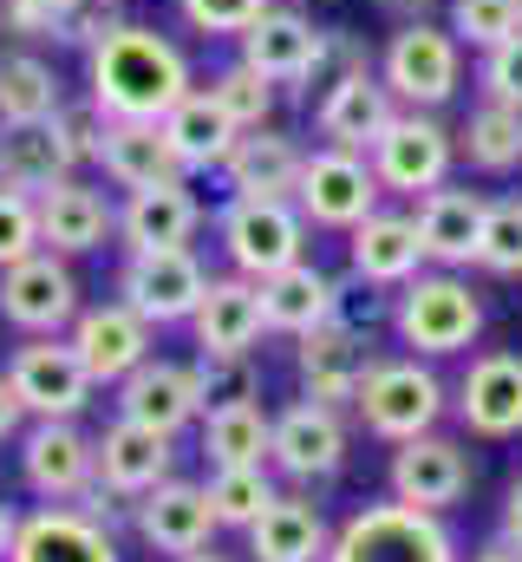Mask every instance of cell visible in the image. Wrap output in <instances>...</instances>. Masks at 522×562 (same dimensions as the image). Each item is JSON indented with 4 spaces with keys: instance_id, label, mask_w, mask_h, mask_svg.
<instances>
[{
    "instance_id": "17",
    "label": "cell",
    "mask_w": 522,
    "mask_h": 562,
    "mask_svg": "<svg viewBox=\"0 0 522 562\" xmlns=\"http://www.w3.org/2000/svg\"><path fill=\"white\" fill-rule=\"evenodd\" d=\"M320 20L307 13V7H287V0H274L268 13H261L256 26L236 40L242 53L236 59H249L268 86H281V92H294V99H307V79H314V59H320Z\"/></svg>"
},
{
    "instance_id": "49",
    "label": "cell",
    "mask_w": 522,
    "mask_h": 562,
    "mask_svg": "<svg viewBox=\"0 0 522 562\" xmlns=\"http://www.w3.org/2000/svg\"><path fill=\"white\" fill-rule=\"evenodd\" d=\"M66 7H72V0H0V33L20 40V46H39V40L59 33Z\"/></svg>"
},
{
    "instance_id": "53",
    "label": "cell",
    "mask_w": 522,
    "mask_h": 562,
    "mask_svg": "<svg viewBox=\"0 0 522 562\" xmlns=\"http://www.w3.org/2000/svg\"><path fill=\"white\" fill-rule=\"evenodd\" d=\"M379 7H386V13H398V20H424L438 0H379Z\"/></svg>"
},
{
    "instance_id": "24",
    "label": "cell",
    "mask_w": 522,
    "mask_h": 562,
    "mask_svg": "<svg viewBox=\"0 0 522 562\" xmlns=\"http://www.w3.org/2000/svg\"><path fill=\"white\" fill-rule=\"evenodd\" d=\"M484 210H490V196L470 190V183H438V190H424V196L411 203V223H418L424 262H431V269H477Z\"/></svg>"
},
{
    "instance_id": "21",
    "label": "cell",
    "mask_w": 522,
    "mask_h": 562,
    "mask_svg": "<svg viewBox=\"0 0 522 562\" xmlns=\"http://www.w3.org/2000/svg\"><path fill=\"white\" fill-rule=\"evenodd\" d=\"M7 562H125V557H118V530H105L79 504H39V510L20 517Z\"/></svg>"
},
{
    "instance_id": "7",
    "label": "cell",
    "mask_w": 522,
    "mask_h": 562,
    "mask_svg": "<svg viewBox=\"0 0 522 562\" xmlns=\"http://www.w3.org/2000/svg\"><path fill=\"white\" fill-rule=\"evenodd\" d=\"M0 373L20 393L26 419H86L92 400H99V380L86 373V360H79V347L66 334H26L7 353Z\"/></svg>"
},
{
    "instance_id": "29",
    "label": "cell",
    "mask_w": 522,
    "mask_h": 562,
    "mask_svg": "<svg viewBox=\"0 0 522 562\" xmlns=\"http://www.w3.org/2000/svg\"><path fill=\"white\" fill-rule=\"evenodd\" d=\"M242 537H249V562H327L333 550V524L300 491H281Z\"/></svg>"
},
{
    "instance_id": "52",
    "label": "cell",
    "mask_w": 522,
    "mask_h": 562,
    "mask_svg": "<svg viewBox=\"0 0 522 562\" xmlns=\"http://www.w3.org/2000/svg\"><path fill=\"white\" fill-rule=\"evenodd\" d=\"M13 530H20V510L0 497V562H7V550H13Z\"/></svg>"
},
{
    "instance_id": "55",
    "label": "cell",
    "mask_w": 522,
    "mask_h": 562,
    "mask_svg": "<svg viewBox=\"0 0 522 562\" xmlns=\"http://www.w3.org/2000/svg\"><path fill=\"white\" fill-rule=\"evenodd\" d=\"M177 562H236V557H216V543H209V550H196V557H177Z\"/></svg>"
},
{
    "instance_id": "36",
    "label": "cell",
    "mask_w": 522,
    "mask_h": 562,
    "mask_svg": "<svg viewBox=\"0 0 522 562\" xmlns=\"http://www.w3.org/2000/svg\"><path fill=\"white\" fill-rule=\"evenodd\" d=\"M457 157L484 177H517L522 170V112L517 105H497V99H477L470 119L457 125Z\"/></svg>"
},
{
    "instance_id": "44",
    "label": "cell",
    "mask_w": 522,
    "mask_h": 562,
    "mask_svg": "<svg viewBox=\"0 0 522 562\" xmlns=\"http://www.w3.org/2000/svg\"><path fill=\"white\" fill-rule=\"evenodd\" d=\"M274 0H177V20L203 40H242Z\"/></svg>"
},
{
    "instance_id": "34",
    "label": "cell",
    "mask_w": 522,
    "mask_h": 562,
    "mask_svg": "<svg viewBox=\"0 0 522 562\" xmlns=\"http://www.w3.org/2000/svg\"><path fill=\"white\" fill-rule=\"evenodd\" d=\"M66 105V79L39 46H0V125H39Z\"/></svg>"
},
{
    "instance_id": "22",
    "label": "cell",
    "mask_w": 522,
    "mask_h": 562,
    "mask_svg": "<svg viewBox=\"0 0 522 562\" xmlns=\"http://www.w3.org/2000/svg\"><path fill=\"white\" fill-rule=\"evenodd\" d=\"M457 419L470 438H522V353L490 347L457 380Z\"/></svg>"
},
{
    "instance_id": "33",
    "label": "cell",
    "mask_w": 522,
    "mask_h": 562,
    "mask_svg": "<svg viewBox=\"0 0 522 562\" xmlns=\"http://www.w3.org/2000/svg\"><path fill=\"white\" fill-rule=\"evenodd\" d=\"M261 314H268V334H287V340L314 334L320 321H333V276L314 256H300L294 269L261 281Z\"/></svg>"
},
{
    "instance_id": "6",
    "label": "cell",
    "mask_w": 522,
    "mask_h": 562,
    "mask_svg": "<svg viewBox=\"0 0 522 562\" xmlns=\"http://www.w3.org/2000/svg\"><path fill=\"white\" fill-rule=\"evenodd\" d=\"M327 562H464V557H457V537L444 530V517L386 497V504L353 510L333 530Z\"/></svg>"
},
{
    "instance_id": "46",
    "label": "cell",
    "mask_w": 522,
    "mask_h": 562,
    "mask_svg": "<svg viewBox=\"0 0 522 562\" xmlns=\"http://www.w3.org/2000/svg\"><path fill=\"white\" fill-rule=\"evenodd\" d=\"M125 0H72L66 7V20H59V33H53V46H72V53H92L112 26H125Z\"/></svg>"
},
{
    "instance_id": "37",
    "label": "cell",
    "mask_w": 522,
    "mask_h": 562,
    "mask_svg": "<svg viewBox=\"0 0 522 562\" xmlns=\"http://www.w3.org/2000/svg\"><path fill=\"white\" fill-rule=\"evenodd\" d=\"M203 464L209 471H229V464H268V431L274 413L249 400V406H223V413H203Z\"/></svg>"
},
{
    "instance_id": "23",
    "label": "cell",
    "mask_w": 522,
    "mask_h": 562,
    "mask_svg": "<svg viewBox=\"0 0 522 562\" xmlns=\"http://www.w3.org/2000/svg\"><path fill=\"white\" fill-rule=\"evenodd\" d=\"M203 223H209V210L190 190V177L183 183H157V190H125V203H118V249L125 256L130 249H196Z\"/></svg>"
},
{
    "instance_id": "38",
    "label": "cell",
    "mask_w": 522,
    "mask_h": 562,
    "mask_svg": "<svg viewBox=\"0 0 522 562\" xmlns=\"http://www.w3.org/2000/svg\"><path fill=\"white\" fill-rule=\"evenodd\" d=\"M274 497H281V484H274L268 464H229V471H209V504H216V524H223V530H249Z\"/></svg>"
},
{
    "instance_id": "51",
    "label": "cell",
    "mask_w": 522,
    "mask_h": 562,
    "mask_svg": "<svg viewBox=\"0 0 522 562\" xmlns=\"http://www.w3.org/2000/svg\"><path fill=\"white\" fill-rule=\"evenodd\" d=\"M497 537L522 550V471L510 477V491H503V530H497Z\"/></svg>"
},
{
    "instance_id": "30",
    "label": "cell",
    "mask_w": 522,
    "mask_h": 562,
    "mask_svg": "<svg viewBox=\"0 0 522 562\" xmlns=\"http://www.w3.org/2000/svg\"><path fill=\"white\" fill-rule=\"evenodd\" d=\"M105 183L118 190H157V183H183V164L163 138V125H144V119H105V144H99V164H92Z\"/></svg>"
},
{
    "instance_id": "27",
    "label": "cell",
    "mask_w": 522,
    "mask_h": 562,
    "mask_svg": "<svg viewBox=\"0 0 522 562\" xmlns=\"http://www.w3.org/2000/svg\"><path fill=\"white\" fill-rule=\"evenodd\" d=\"M261 334H268V314H261V281L249 276H209V294L196 301L190 314V340L196 353H256Z\"/></svg>"
},
{
    "instance_id": "35",
    "label": "cell",
    "mask_w": 522,
    "mask_h": 562,
    "mask_svg": "<svg viewBox=\"0 0 522 562\" xmlns=\"http://www.w3.org/2000/svg\"><path fill=\"white\" fill-rule=\"evenodd\" d=\"M79 164H72V150L59 138V125L53 119H39V125H0V183L7 190H26V196H39V190H53L59 177H72Z\"/></svg>"
},
{
    "instance_id": "40",
    "label": "cell",
    "mask_w": 522,
    "mask_h": 562,
    "mask_svg": "<svg viewBox=\"0 0 522 562\" xmlns=\"http://www.w3.org/2000/svg\"><path fill=\"white\" fill-rule=\"evenodd\" d=\"M477 269L484 276H522V190L517 196H490L484 210V236H477Z\"/></svg>"
},
{
    "instance_id": "2",
    "label": "cell",
    "mask_w": 522,
    "mask_h": 562,
    "mask_svg": "<svg viewBox=\"0 0 522 562\" xmlns=\"http://www.w3.org/2000/svg\"><path fill=\"white\" fill-rule=\"evenodd\" d=\"M392 334L418 360L470 353L477 334H484V301L457 269H418L405 288H392Z\"/></svg>"
},
{
    "instance_id": "25",
    "label": "cell",
    "mask_w": 522,
    "mask_h": 562,
    "mask_svg": "<svg viewBox=\"0 0 522 562\" xmlns=\"http://www.w3.org/2000/svg\"><path fill=\"white\" fill-rule=\"evenodd\" d=\"M379 353H373V340H360V334H347L340 321H320L314 334H300L294 340V373H300V393L307 400H320V406H353L360 400V380H366V367H373Z\"/></svg>"
},
{
    "instance_id": "31",
    "label": "cell",
    "mask_w": 522,
    "mask_h": 562,
    "mask_svg": "<svg viewBox=\"0 0 522 562\" xmlns=\"http://www.w3.org/2000/svg\"><path fill=\"white\" fill-rule=\"evenodd\" d=\"M300 164H307V150H300L294 132H281V125H256V132L236 138L229 164H223L216 177H223L229 196H294Z\"/></svg>"
},
{
    "instance_id": "32",
    "label": "cell",
    "mask_w": 522,
    "mask_h": 562,
    "mask_svg": "<svg viewBox=\"0 0 522 562\" xmlns=\"http://www.w3.org/2000/svg\"><path fill=\"white\" fill-rule=\"evenodd\" d=\"M163 138H170V150H177L183 177H216V170L229 164L236 138H242V125L196 86V92H183V99L163 112Z\"/></svg>"
},
{
    "instance_id": "50",
    "label": "cell",
    "mask_w": 522,
    "mask_h": 562,
    "mask_svg": "<svg viewBox=\"0 0 522 562\" xmlns=\"http://www.w3.org/2000/svg\"><path fill=\"white\" fill-rule=\"evenodd\" d=\"M20 431H26V406L7 386V373H0V445H20Z\"/></svg>"
},
{
    "instance_id": "14",
    "label": "cell",
    "mask_w": 522,
    "mask_h": 562,
    "mask_svg": "<svg viewBox=\"0 0 522 562\" xmlns=\"http://www.w3.org/2000/svg\"><path fill=\"white\" fill-rule=\"evenodd\" d=\"M92 477H99V451H92V431H79V419H26L20 484L39 504H72Z\"/></svg>"
},
{
    "instance_id": "41",
    "label": "cell",
    "mask_w": 522,
    "mask_h": 562,
    "mask_svg": "<svg viewBox=\"0 0 522 562\" xmlns=\"http://www.w3.org/2000/svg\"><path fill=\"white\" fill-rule=\"evenodd\" d=\"M196 380H203V413H223V406H249V400H261L256 353H196Z\"/></svg>"
},
{
    "instance_id": "18",
    "label": "cell",
    "mask_w": 522,
    "mask_h": 562,
    "mask_svg": "<svg viewBox=\"0 0 522 562\" xmlns=\"http://www.w3.org/2000/svg\"><path fill=\"white\" fill-rule=\"evenodd\" d=\"M118 400V419H137L150 425V431H190V425H203V380H196V360H163V353H150L137 373H125L118 386H112Z\"/></svg>"
},
{
    "instance_id": "48",
    "label": "cell",
    "mask_w": 522,
    "mask_h": 562,
    "mask_svg": "<svg viewBox=\"0 0 522 562\" xmlns=\"http://www.w3.org/2000/svg\"><path fill=\"white\" fill-rule=\"evenodd\" d=\"M53 125H59V138H66V150H72V164H79V170H92V164H99L105 112H99L92 99H66V105L53 112Z\"/></svg>"
},
{
    "instance_id": "45",
    "label": "cell",
    "mask_w": 522,
    "mask_h": 562,
    "mask_svg": "<svg viewBox=\"0 0 522 562\" xmlns=\"http://www.w3.org/2000/svg\"><path fill=\"white\" fill-rule=\"evenodd\" d=\"M477 99H497V105L522 112V26L477 53Z\"/></svg>"
},
{
    "instance_id": "26",
    "label": "cell",
    "mask_w": 522,
    "mask_h": 562,
    "mask_svg": "<svg viewBox=\"0 0 522 562\" xmlns=\"http://www.w3.org/2000/svg\"><path fill=\"white\" fill-rule=\"evenodd\" d=\"M347 269H353L360 281H379V288H405L418 269H431L411 210L379 203L373 216H360V223L347 229Z\"/></svg>"
},
{
    "instance_id": "8",
    "label": "cell",
    "mask_w": 522,
    "mask_h": 562,
    "mask_svg": "<svg viewBox=\"0 0 522 562\" xmlns=\"http://www.w3.org/2000/svg\"><path fill=\"white\" fill-rule=\"evenodd\" d=\"M366 157H373V177H379L386 196L418 203L424 190L451 183V170H457V132H451L438 112H405V105H398L392 125L379 132V144H373Z\"/></svg>"
},
{
    "instance_id": "54",
    "label": "cell",
    "mask_w": 522,
    "mask_h": 562,
    "mask_svg": "<svg viewBox=\"0 0 522 562\" xmlns=\"http://www.w3.org/2000/svg\"><path fill=\"white\" fill-rule=\"evenodd\" d=\"M470 562H522V550H517V543H503V537H497V543H484V550H477Z\"/></svg>"
},
{
    "instance_id": "9",
    "label": "cell",
    "mask_w": 522,
    "mask_h": 562,
    "mask_svg": "<svg viewBox=\"0 0 522 562\" xmlns=\"http://www.w3.org/2000/svg\"><path fill=\"white\" fill-rule=\"evenodd\" d=\"M386 203L379 177H373V157L360 150H340V144H314L307 164H300V183H294V210L307 216V229H353L360 216H373Z\"/></svg>"
},
{
    "instance_id": "15",
    "label": "cell",
    "mask_w": 522,
    "mask_h": 562,
    "mask_svg": "<svg viewBox=\"0 0 522 562\" xmlns=\"http://www.w3.org/2000/svg\"><path fill=\"white\" fill-rule=\"evenodd\" d=\"M33 203H39V249H53V256H72L79 262V256H99L105 243H118V203L86 170L59 177Z\"/></svg>"
},
{
    "instance_id": "10",
    "label": "cell",
    "mask_w": 522,
    "mask_h": 562,
    "mask_svg": "<svg viewBox=\"0 0 522 562\" xmlns=\"http://www.w3.org/2000/svg\"><path fill=\"white\" fill-rule=\"evenodd\" d=\"M209 294V262L196 249H130L118 262V301L150 327H190L196 301Z\"/></svg>"
},
{
    "instance_id": "16",
    "label": "cell",
    "mask_w": 522,
    "mask_h": 562,
    "mask_svg": "<svg viewBox=\"0 0 522 562\" xmlns=\"http://www.w3.org/2000/svg\"><path fill=\"white\" fill-rule=\"evenodd\" d=\"M130 530H137V543L144 550H157V557H196V550H209L216 543V504H209V484H190V477H163L157 491H144L137 504H130Z\"/></svg>"
},
{
    "instance_id": "3",
    "label": "cell",
    "mask_w": 522,
    "mask_h": 562,
    "mask_svg": "<svg viewBox=\"0 0 522 562\" xmlns=\"http://www.w3.org/2000/svg\"><path fill=\"white\" fill-rule=\"evenodd\" d=\"M379 79L405 112H444L464 92V40L444 20H398L379 46Z\"/></svg>"
},
{
    "instance_id": "56",
    "label": "cell",
    "mask_w": 522,
    "mask_h": 562,
    "mask_svg": "<svg viewBox=\"0 0 522 562\" xmlns=\"http://www.w3.org/2000/svg\"><path fill=\"white\" fill-rule=\"evenodd\" d=\"M287 7H314V0H287Z\"/></svg>"
},
{
    "instance_id": "5",
    "label": "cell",
    "mask_w": 522,
    "mask_h": 562,
    "mask_svg": "<svg viewBox=\"0 0 522 562\" xmlns=\"http://www.w3.org/2000/svg\"><path fill=\"white\" fill-rule=\"evenodd\" d=\"M444 413H451V393L431 373V360H418V353L373 360L366 380H360V400H353V419L366 425L373 438H386V445H405L418 431H438Z\"/></svg>"
},
{
    "instance_id": "1",
    "label": "cell",
    "mask_w": 522,
    "mask_h": 562,
    "mask_svg": "<svg viewBox=\"0 0 522 562\" xmlns=\"http://www.w3.org/2000/svg\"><path fill=\"white\" fill-rule=\"evenodd\" d=\"M196 92V66L190 53L150 26V20H125L112 26L92 53H86V99L105 112V119H144V125H163V112Z\"/></svg>"
},
{
    "instance_id": "12",
    "label": "cell",
    "mask_w": 522,
    "mask_h": 562,
    "mask_svg": "<svg viewBox=\"0 0 522 562\" xmlns=\"http://www.w3.org/2000/svg\"><path fill=\"white\" fill-rule=\"evenodd\" d=\"M79 294L86 288L72 276V256L33 249L13 269H0V321L20 327V334H66L79 321V307H86Z\"/></svg>"
},
{
    "instance_id": "4",
    "label": "cell",
    "mask_w": 522,
    "mask_h": 562,
    "mask_svg": "<svg viewBox=\"0 0 522 562\" xmlns=\"http://www.w3.org/2000/svg\"><path fill=\"white\" fill-rule=\"evenodd\" d=\"M216 243L229 256V269L249 281H268L281 269H294L307 256V216L294 210V196H223V210L209 216Z\"/></svg>"
},
{
    "instance_id": "19",
    "label": "cell",
    "mask_w": 522,
    "mask_h": 562,
    "mask_svg": "<svg viewBox=\"0 0 522 562\" xmlns=\"http://www.w3.org/2000/svg\"><path fill=\"white\" fill-rule=\"evenodd\" d=\"M66 340L79 347V360H86V373L99 380V386H118L125 373H137L150 353H157V327L125 307L118 294L112 301H99V307H79V321L66 327Z\"/></svg>"
},
{
    "instance_id": "28",
    "label": "cell",
    "mask_w": 522,
    "mask_h": 562,
    "mask_svg": "<svg viewBox=\"0 0 522 562\" xmlns=\"http://www.w3.org/2000/svg\"><path fill=\"white\" fill-rule=\"evenodd\" d=\"M92 451H99V477L112 491H125V497H144L163 477H177V438L150 431V425H137V419H112L92 438Z\"/></svg>"
},
{
    "instance_id": "42",
    "label": "cell",
    "mask_w": 522,
    "mask_h": 562,
    "mask_svg": "<svg viewBox=\"0 0 522 562\" xmlns=\"http://www.w3.org/2000/svg\"><path fill=\"white\" fill-rule=\"evenodd\" d=\"M444 26L464 40V53H484L522 26V0H444Z\"/></svg>"
},
{
    "instance_id": "20",
    "label": "cell",
    "mask_w": 522,
    "mask_h": 562,
    "mask_svg": "<svg viewBox=\"0 0 522 562\" xmlns=\"http://www.w3.org/2000/svg\"><path fill=\"white\" fill-rule=\"evenodd\" d=\"M392 112H398V99H392V86L379 79V66H360V72L333 79L327 92H314V138L366 157L379 144V132L392 125Z\"/></svg>"
},
{
    "instance_id": "47",
    "label": "cell",
    "mask_w": 522,
    "mask_h": 562,
    "mask_svg": "<svg viewBox=\"0 0 522 562\" xmlns=\"http://www.w3.org/2000/svg\"><path fill=\"white\" fill-rule=\"evenodd\" d=\"M33 249H39V203L26 190H7L0 183V269H13Z\"/></svg>"
},
{
    "instance_id": "43",
    "label": "cell",
    "mask_w": 522,
    "mask_h": 562,
    "mask_svg": "<svg viewBox=\"0 0 522 562\" xmlns=\"http://www.w3.org/2000/svg\"><path fill=\"white\" fill-rule=\"evenodd\" d=\"M333 321H340L347 334L373 340L379 327H392V288H379V281H360L353 269H347V276H333Z\"/></svg>"
},
{
    "instance_id": "11",
    "label": "cell",
    "mask_w": 522,
    "mask_h": 562,
    "mask_svg": "<svg viewBox=\"0 0 522 562\" xmlns=\"http://www.w3.org/2000/svg\"><path fill=\"white\" fill-rule=\"evenodd\" d=\"M347 413L340 406H320V400H294L274 413V431H268V471L287 477V484H327L347 471Z\"/></svg>"
},
{
    "instance_id": "13",
    "label": "cell",
    "mask_w": 522,
    "mask_h": 562,
    "mask_svg": "<svg viewBox=\"0 0 522 562\" xmlns=\"http://www.w3.org/2000/svg\"><path fill=\"white\" fill-rule=\"evenodd\" d=\"M470 477H477V471H470V451H464L457 438H444V431H418V438L392 445L386 491L398 504H411V510L444 517L451 504L470 497Z\"/></svg>"
},
{
    "instance_id": "39",
    "label": "cell",
    "mask_w": 522,
    "mask_h": 562,
    "mask_svg": "<svg viewBox=\"0 0 522 562\" xmlns=\"http://www.w3.org/2000/svg\"><path fill=\"white\" fill-rule=\"evenodd\" d=\"M242 132H256V125H274V105H281V86H268L249 59H229V66H216L209 72V86H203Z\"/></svg>"
}]
</instances>
